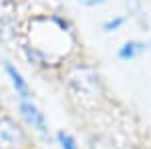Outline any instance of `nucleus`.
Here are the masks:
<instances>
[{
    "label": "nucleus",
    "mask_w": 151,
    "mask_h": 149,
    "mask_svg": "<svg viewBox=\"0 0 151 149\" xmlns=\"http://www.w3.org/2000/svg\"><path fill=\"white\" fill-rule=\"evenodd\" d=\"M129 22H131L129 12H125V14H111V16H107L101 22V30H103L105 35H115L119 30H123Z\"/></svg>",
    "instance_id": "9"
},
{
    "label": "nucleus",
    "mask_w": 151,
    "mask_h": 149,
    "mask_svg": "<svg viewBox=\"0 0 151 149\" xmlns=\"http://www.w3.org/2000/svg\"><path fill=\"white\" fill-rule=\"evenodd\" d=\"M22 36V26L16 22L12 16H0V45L18 42Z\"/></svg>",
    "instance_id": "8"
},
{
    "label": "nucleus",
    "mask_w": 151,
    "mask_h": 149,
    "mask_svg": "<svg viewBox=\"0 0 151 149\" xmlns=\"http://www.w3.org/2000/svg\"><path fill=\"white\" fill-rule=\"evenodd\" d=\"M52 139H55V143L58 145V149H81V143H79V139L75 133H70L69 129H65V127H58L52 131Z\"/></svg>",
    "instance_id": "10"
},
{
    "label": "nucleus",
    "mask_w": 151,
    "mask_h": 149,
    "mask_svg": "<svg viewBox=\"0 0 151 149\" xmlns=\"http://www.w3.org/2000/svg\"><path fill=\"white\" fill-rule=\"evenodd\" d=\"M16 0H0V8H6V6H12Z\"/></svg>",
    "instance_id": "13"
},
{
    "label": "nucleus",
    "mask_w": 151,
    "mask_h": 149,
    "mask_svg": "<svg viewBox=\"0 0 151 149\" xmlns=\"http://www.w3.org/2000/svg\"><path fill=\"white\" fill-rule=\"evenodd\" d=\"M127 4V10H129V16L131 18H137L141 24L147 26V20L143 18V0H123Z\"/></svg>",
    "instance_id": "11"
},
{
    "label": "nucleus",
    "mask_w": 151,
    "mask_h": 149,
    "mask_svg": "<svg viewBox=\"0 0 151 149\" xmlns=\"http://www.w3.org/2000/svg\"><path fill=\"white\" fill-rule=\"evenodd\" d=\"M75 2L85 6V8H101L105 4H109V0H75Z\"/></svg>",
    "instance_id": "12"
},
{
    "label": "nucleus",
    "mask_w": 151,
    "mask_h": 149,
    "mask_svg": "<svg viewBox=\"0 0 151 149\" xmlns=\"http://www.w3.org/2000/svg\"><path fill=\"white\" fill-rule=\"evenodd\" d=\"M2 73H4V77L8 81L16 101H36V93L32 89V85H30V81L26 79V75L20 71V67L14 60L4 58L2 60Z\"/></svg>",
    "instance_id": "5"
},
{
    "label": "nucleus",
    "mask_w": 151,
    "mask_h": 149,
    "mask_svg": "<svg viewBox=\"0 0 151 149\" xmlns=\"http://www.w3.org/2000/svg\"><path fill=\"white\" fill-rule=\"evenodd\" d=\"M16 48H18V55L22 57V60L32 71H38V73H52V71H57L55 67H52V63H50L42 53H38L35 46H30L28 42H24L22 38L16 42Z\"/></svg>",
    "instance_id": "6"
},
{
    "label": "nucleus",
    "mask_w": 151,
    "mask_h": 149,
    "mask_svg": "<svg viewBox=\"0 0 151 149\" xmlns=\"http://www.w3.org/2000/svg\"><path fill=\"white\" fill-rule=\"evenodd\" d=\"M0 149H32L30 131L4 111H0Z\"/></svg>",
    "instance_id": "4"
},
{
    "label": "nucleus",
    "mask_w": 151,
    "mask_h": 149,
    "mask_svg": "<svg viewBox=\"0 0 151 149\" xmlns=\"http://www.w3.org/2000/svg\"><path fill=\"white\" fill-rule=\"evenodd\" d=\"M16 115H18V121L32 135L45 139V141L52 139L50 121H48L47 113L42 111V107L36 101H16Z\"/></svg>",
    "instance_id": "3"
},
{
    "label": "nucleus",
    "mask_w": 151,
    "mask_h": 149,
    "mask_svg": "<svg viewBox=\"0 0 151 149\" xmlns=\"http://www.w3.org/2000/svg\"><path fill=\"white\" fill-rule=\"evenodd\" d=\"M147 50H149V42H145L141 38H127L117 46L115 57L121 63H133V60L141 58L143 55H147Z\"/></svg>",
    "instance_id": "7"
},
{
    "label": "nucleus",
    "mask_w": 151,
    "mask_h": 149,
    "mask_svg": "<svg viewBox=\"0 0 151 149\" xmlns=\"http://www.w3.org/2000/svg\"><path fill=\"white\" fill-rule=\"evenodd\" d=\"M149 2H151V0H149Z\"/></svg>",
    "instance_id": "14"
},
{
    "label": "nucleus",
    "mask_w": 151,
    "mask_h": 149,
    "mask_svg": "<svg viewBox=\"0 0 151 149\" xmlns=\"http://www.w3.org/2000/svg\"><path fill=\"white\" fill-rule=\"evenodd\" d=\"M63 85L69 97L79 105H95L105 95V81L101 71L87 60L69 63L63 69Z\"/></svg>",
    "instance_id": "2"
},
{
    "label": "nucleus",
    "mask_w": 151,
    "mask_h": 149,
    "mask_svg": "<svg viewBox=\"0 0 151 149\" xmlns=\"http://www.w3.org/2000/svg\"><path fill=\"white\" fill-rule=\"evenodd\" d=\"M20 38L42 53L57 71L65 69L79 50L75 22L65 12H42L30 16L22 24Z\"/></svg>",
    "instance_id": "1"
}]
</instances>
